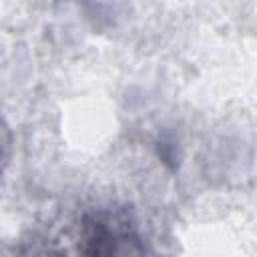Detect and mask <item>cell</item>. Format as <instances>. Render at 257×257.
Segmentation results:
<instances>
[{"mask_svg": "<svg viewBox=\"0 0 257 257\" xmlns=\"http://www.w3.org/2000/svg\"><path fill=\"white\" fill-rule=\"evenodd\" d=\"M76 243L78 251L86 255H118L145 251L135 223L122 211L102 209L86 213L78 223Z\"/></svg>", "mask_w": 257, "mask_h": 257, "instance_id": "1", "label": "cell"}]
</instances>
